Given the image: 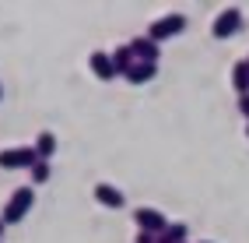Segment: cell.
Segmentation results:
<instances>
[{
    "label": "cell",
    "instance_id": "1",
    "mask_svg": "<svg viewBox=\"0 0 249 243\" xmlns=\"http://www.w3.org/2000/svg\"><path fill=\"white\" fill-rule=\"evenodd\" d=\"M32 201H36V187H18L11 190V198L4 201V212H0V219H4V225H18L28 212H32Z\"/></svg>",
    "mask_w": 249,
    "mask_h": 243
},
{
    "label": "cell",
    "instance_id": "2",
    "mask_svg": "<svg viewBox=\"0 0 249 243\" xmlns=\"http://www.w3.org/2000/svg\"><path fill=\"white\" fill-rule=\"evenodd\" d=\"M186 25H190V18L182 11H169V14H161V18H155L151 25H147V36H151L155 42H161V39H169V36H179Z\"/></svg>",
    "mask_w": 249,
    "mask_h": 243
},
{
    "label": "cell",
    "instance_id": "3",
    "mask_svg": "<svg viewBox=\"0 0 249 243\" xmlns=\"http://www.w3.org/2000/svg\"><path fill=\"white\" fill-rule=\"evenodd\" d=\"M39 162L36 144H18V148H0V169H32Z\"/></svg>",
    "mask_w": 249,
    "mask_h": 243
},
{
    "label": "cell",
    "instance_id": "4",
    "mask_svg": "<svg viewBox=\"0 0 249 243\" xmlns=\"http://www.w3.org/2000/svg\"><path fill=\"white\" fill-rule=\"evenodd\" d=\"M134 222H137V229L141 233H155V236H161L165 229H169V219H165L158 208H134Z\"/></svg>",
    "mask_w": 249,
    "mask_h": 243
},
{
    "label": "cell",
    "instance_id": "5",
    "mask_svg": "<svg viewBox=\"0 0 249 243\" xmlns=\"http://www.w3.org/2000/svg\"><path fill=\"white\" fill-rule=\"evenodd\" d=\"M239 28H242V11H239V7H225L218 18H214L211 36H214V39H228V36H235Z\"/></svg>",
    "mask_w": 249,
    "mask_h": 243
},
{
    "label": "cell",
    "instance_id": "6",
    "mask_svg": "<svg viewBox=\"0 0 249 243\" xmlns=\"http://www.w3.org/2000/svg\"><path fill=\"white\" fill-rule=\"evenodd\" d=\"M88 67H91V74L98 78V81H112L116 74V63H112V53H106V50H91L88 53Z\"/></svg>",
    "mask_w": 249,
    "mask_h": 243
},
{
    "label": "cell",
    "instance_id": "7",
    "mask_svg": "<svg viewBox=\"0 0 249 243\" xmlns=\"http://www.w3.org/2000/svg\"><path fill=\"white\" fill-rule=\"evenodd\" d=\"M91 198L102 204V208H123V204H126L123 190L112 187V183H95V187H91Z\"/></svg>",
    "mask_w": 249,
    "mask_h": 243
},
{
    "label": "cell",
    "instance_id": "8",
    "mask_svg": "<svg viewBox=\"0 0 249 243\" xmlns=\"http://www.w3.org/2000/svg\"><path fill=\"white\" fill-rule=\"evenodd\" d=\"M130 46H134V53H137V60H144V63H158V57H161V50H158V42L147 36H134L130 39Z\"/></svg>",
    "mask_w": 249,
    "mask_h": 243
},
{
    "label": "cell",
    "instance_id": "9",
    "mask_svg": "<svg viewBox=\"0 0 249 243\" xmlns=\"http://www.w3.org/2000/svg\"><path fill=\"white\" fill-rule=\"evenodd\" d=\"M155 74H158V63H144V60H137L123 78L130 81V85H147V81H155Z\"/></svg>",
    "mask_w": 249,
    "mask_h": 243
},
{
    "label": "cell",
    "instance_id": "10",
    "mask_svg": "<svg viewBox=\"0 0 249 243\" xmlns=\"http://www.w3.org/2000/svg\"><path fill=\"white\" fill-rule=\"evenodd\" d=\"M112 63H116V71H120V74H126V71L137 63V53H134V46H130V42L116 46V50H112Z\"/></svg>",
    "mask_w": 249,
    "mask_h": 243
},
{
    "label": "cell",
    "instance_id": "11",
    "mask_svg": "<svg viewBox=\"0 0 249 243\" xmlns=\"http://www.w3.org/2000/svg\"><path fill=\"white\" fill-rule=\"evenodd\" d=\"M231 88H235L239 95H249V63L246 60L231 63Z\"/></svg>",
    "mask_w": 249,
    "mask_h": 243
},
{
    "label": "cell",
    "instance_id": "12",
    "mask_svg": "<svg viewBox=\"0 0 249 243\" xmlns=\"http://www.w3.org/2000/svg\"><path fill=\"white\" fill-rule=\"evenodd\" d=\"M32 144H36L39 159H46V162H49V159H53V152H56V134H53V131H39Z\"/></svg>",
    "mask_w": 249,
    "mask_h": 243
},
{
    "label": "cell",
    "instance_id": "13",
    "mask_svg": "<svg viewBox=\"0 0 249 243\" xmlns=\"http://www.w3.org/2000/svg\"><path fill=\"white\" fill-rule=\"evenodd\" d=\"M186 236H190L186 222H169V229L158 236V243H186Z\"/></svg>",
    "mask_w": 249,
    "mask_h": 243
},
{
    "label": "cell",
    "instance_id": "14",
    "mask_svg": "<svg viewBox=\"0 0 249 243\" xmlns=\"http://www.w3.org/2000/svg\"><path fill=\"white\" fill-rule=\"evenodd\" d=\"M28 176H32V187H39V183H46V180H49V176H53V166H49V162H46V159H39V162H36V166H32V169H28Z\"/></svg>",
    "mask_w": 249,
    "mask_h": 243
},
{
    "label": "cell",
    "instance_id": "15",
    "mask_svg": "<svg viewBox=\"0 0 249 243\" xmlns=\"http://www.w3.org/2000/svg\"><path fill=\"white\" fill-rule=\"evenodd\" d=\"M134 243H158V236H155V233H141V229H137Z\"/></svg>",
    "mask_w": 249,
    "mask_h": 243
},
{
    "label": "cell",
    "instance_id": "16",
    "mask_svg": "<svg viewBox=\"0 0 249 243\" xmlns=\"http://www.w3.org/2000/svg\"><path fill=\"white\" fill-rule=\"evenodd\" d=\"M239 113L249 120V95H239Z\"/></svg>",
    "mask_w": 249,
    "mask_h": 243
},
{
    "label": "cell",
    "instance_id": "17",
    "mask_svg": "<svg viewBox=\"0 0 249 243\" xmlns=\"http://www.w3.org/2000/svg\"><path fill=\"white\" fill-rule=\"evenodd\" d=\"M4 229H7V225H4V219H0V236H4Z\"/></svg>",
    "mask_w": 249,
    "mask_h": 243
},
{
    "label": "cell",
    "instance_id": "18",
    "mask_svg": "<svg viewBox=\"0 0 249 243\" xmlns=\"http://www.w3.org/2000/svg\"><path fill=\"white\" fill-rule=\"evenodd\" d=\"M0 102H4V85H0Z\"/></svg>",
    "mask_w": 249,
    "mask_h": 243
},
{
    "label": "cell",
    "instance_id": "19",
    "mask_svg": "<svg viewBox=\"0 0 249 243\" xmlns=\"http://www.w3.org/2000/svg\"><path fill=\"white\" fill-rule=\"evenodd\" d=\"M246 138H249V123H246Z\"/></svg>",
    "mask_w": 249,
    "mask_h": 243
},
{
    "label": "cell",
    "instance_id": "20",
    "mask_svg": "<svg viewBox=\"0 0 249 243\" xmlns=\"http://www.w3.org/2000/svg\"><path fill=\"white\" fill-rule=\"evenodd\" d=\"M200 243H214V240H200Z\"/></svg>",
    "mask_w": 249,
    "mask_h": 243
},
{
    "label": "cell",
    "instance_id": "21",
    "mask_svg": "<svg viewBox=\"0 0 249 243\" xmlns=\"http://www.w3.org/2000/svg\"><path fill=\"white\" fill-rule=\"evenodd\" d=\"M246 63H249V57H246Z\"/></svg>",
    "mask_w": 249,
    "mask_h": 243
}]
</instances>
